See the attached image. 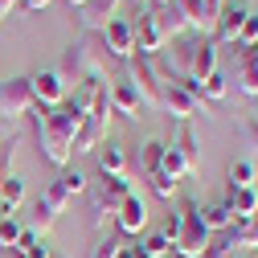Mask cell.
Returning a JSON list of instances; mask_svg holds the SVG:
<instances>
[{
  "label": "cell",
  "instance_id": "6da1fadb",
  "mask_svg": "<svg viewBox=\"0 0 258 258\" xmlns=\"http://www.w3.org/2000/svg\"><path fill=\"white\" fill-rule=\"evenodd\" d=\"M33 115V127H37V144L45 152V160L53 168H70V156H74V140L82 132V123L86 115H78L70 103H61V107H33L29 111Z\"/></svg>",
  "mask_w": 258,
  "mask_h": 258
},
{
  "label": "cell",
  "instance_id": "7a4b0ae2",
  "mask_svg": "<svg viewBox=\"0 0 258 258\" xmlns=\"http://www.w3.org/2000/svg\"><path fill=\"white\" fill-rule=\"evenodd\" d=\"M107 45H103V33H82L70 49H66V61H61V74H74L78 82H103L107 74Z\"/></svg>",
  "mask_w": 258,
  "mask_h": 258
},
{
  "label": "cell",
  "instance_id": "3957f363",
  "mask_svg": "<svg viewBox=\"0 0 258 258\" xmlns=\"http://www.w3.org/2000/svg\"><path fill=\"white\" fill-rule=\"evenodd\" d=\"M132 197V180L127 176H103L99 184L90 188V213H94V225H103L107 217L119 213V205Z\"/></svg>",
  "mask_w": 258,
  "mask_h": 258
},
{
  "label": "cell",
  "instance_id": "277c9868",
  "mask_svg": "<svg viewBox=\"0 0 258 258\" xmlns=\"http://www.w3.org/2000/svg\"><path fill=\"white\" fill-rule=\"evenodd\" d=\"M209 242H213V234L205 230V221H201V205L188 201V205H184V230H180V238L172 242V250H176L180 258H201V254L209 250Z\"/></svg>",
  "mask_w": 258,
  "mask_h": 258
},
{
  "label": "cell",
  "instance_id": "5b68a950",
  "mask_svg": "<svg viewBox=\"0 0 258 258\" xmlns=\"http://www.w3.org/2000/svg\"><path fill=\"white\" fill-rule=\"evenodd\" d=\"M123 78L140 90L144 111H160V90H164V82H160V74H156V66H152V57H132Z\"/></svg>",
  "mask_w": 258,
  "mask_h": 258
},
{
  "label": "cell",
  "instance_id": "8992f818",
  "mask_svg": "<svg viewBox=\"0 0 258 258\" xmlns=\"http://www.w3.org/2000/svg\"><path fill=\"white\" fill-rule=\"evenodd\" d=\"M33 107H37V99H33V86H29V78L0 82V123H17V119H25Z\"/></svg>",
  "mask_w": 258,
  "mask_h": 258
},
{
  "label": "cell",
  "instance_id": "52a82bcc",
  "mask_svg": "<svg viewBox=\"0 0 258 258\" xmlns=\"http://www.w3.org/2000/svg\"><path fill=\"white\" fill-rule=\"evenodd\" d=\"M132 29H136V49H140L144 57H156L160 49L168 45V33H164V25H160V13H156V9H144Z\"/></svg>",
  "mask_w": 258,
  "mask_h": 258
},
{
  "label": "cell",
  "instance_id": "ba28073f",
  "mask_svg": "<svg viewBox=\"0 0 258 258\" xmlns=\"http://www.w3.org/2000/svg\"><path fill=\"white\" fill-rule=\"evenodd\" d=\"M29 86H33L37 107H45V111L66 103V74H61V70H41V74L29 78Z\"/></svg>",
  "mask_w": 258,
  "mask_h": 258
},
{
  "label": "cell",
  "instance_id": "9c48e42d",
  "mask_svg": "<svg viewBox=\"0 0 258 258\" xmlns=\"http://www.w3.org/2000/svg\"><path fill=\"white\" fill-rule=\"evenodd\" d=\"M160 111H168V115H176L180 123H188L192 115H209V107L205 103H197V99H192V94L188 90H180L176 82H164V90H160Z\"/></svg>",
  "mask_w": 258,
  "mask_h": 258
},
{
  "label": "cell",
  "instance_id": "30bf717a",
  "mask_svg": "<svg viewBox=\"0 0 258 258\" xmlns=\"http://www.w3.org/2000/svg\"><path fill=\"white\" fill-rule=\"evenodd\" d=\"M103 45H107V53H111V57L132 61V57H136V29H132V21L115 17V21L103 29Z\"/></svg>",
  "mask_w": 258,
  "mask_h": 258
},
{
  "label": "cell",
  "instance_id": "8fae6325",
  "mask_svg": "<svg viewBox=\"0 0 258 258\" xmlns=\"http://www.w3.org/2000/svg\"><path fill=\"white\" fill-rule=\"evenodd\" d=\"M246 13H250V5H230V0H225V9H221L217 21H213V41H217V45H238V33H242V25H246Z\"/></svg>",
  "mask_w": 258,
  "mask_h": 258
},
{
  "label": "cell",
  "instance_id": "7c38bea8",
  "mask_svg": "<svg viewBox=\"0 0 258 258\" xmlns=\"http://www.w3.org/2000/svg\"><path fill=\"white\" fill-rule=\"evenodd\" d=\"M209 74H217V41L213 37H197L192 41V53H188V78L205 82Z\"/></svg>",
  "mask_w": 258,
  "mask_h": 258
},
{
  "label": "cell",
  "instance_id": "4fadbf2b",
  "mask_svg": "<svg viewBox=\"0 0 258 258\" xmlns=\"http://www.w3.org/2000/svg\"><path fill=\"white\" fill-rule=\"evenodd\" d=\"M123 0H86V5L78 9L82 13V33H103V29L115 21Z\"/></svg>",
  "mask_w": 258,
  "mask_h": 258
},
{
  "label": "cell",
  "instance_id": "5bb4252c",
  "mask_svg": "<svg viewBox=\"0 0 258 258\" xmlns=\"http://www.w3.org/2000/svg\"><path fill=\"white\" fill-rule=\"evenodd\" d=\"M107 99H111V107H115L119 115H127V119H140V111H144V99H140V90H136L132 82H127V78H115V82H111Z\"/></svg>",
  "mask_w": 258,
  "mask_h": 258
},
{
  "label": "cell",
  "instance_id": "9a60e30c",
  "mask_svg": "<svg viewBox=\"0 0 258 258\" xmlns=\"http://www.w3.org/2000/svg\"><path fill=\"white\" fill-rule=\"evenodd\" d=\"M225 205H230V213H234V230H246V225L258 217V192L254 188H234L230 197H225Z\"/></svg>",
  "mask_w": 258,
  "mask_h": 258
},
{
  "label": "cell",
  "instance_id": "2e32d148",
  "mask_svg": "<svg viewBox=\"0 0 258 258\" xmlns=\"http://www.w3.org/2000/svg\"><path fill=\"white\" fill-rule=\"evenodd\" d=\"M172 148L184 156L188 176H197V172H201V140H197V132H192V123H180V127H176V140H172Z\"/></svg>",
  "mask_w": 258,
  "mask_h": 258
},
{
  "label": "cell",
  "instance_id": "e0dca14e",
  "mask_svg": "<svg viewBox=\"0 0 258 258\" xmlns=\"http://www.w3.org/2000/svg\"><path fill=\"white\" fill-rule=\"evenodd\" d=\"M115 225H119L123 234H140L144 225H148V205H144V197H136V192H132V197H127V201L119 205Z\"/></svg>",
  "mask_w": 258,
  "mask_h": 258
},
{
  "label": "cell",
  "instance_id": "ac0fdd59",
  "mask_svg": "<svg viewBox=\"0 0 258 258\" xmlns=\"http://www.w3.org/2000/svg\"><path fill=\"white\" fill-rule=\"evenodd\" d=\"M201 221H205L209 234L234 230V213H230V205H225V201H217V205H201Z\"/></svg>",
  "mask_w": 258,
  "mask_h": 258
},
{
  "label": "cell",
  "instance_id": "d6986e66",
  "mask_svg": "<svg viewBox=\"0 0 258 258\" xmlns=\"http://www.w3.org/2000/svg\"><path fill=\"white\" fill-rule=\"evenodd\" d=\"M172 5L180 9V17H184V25H188V29H197V33H205V29H209L205 0H172Z\"/></svg>",
  "mask_w": 258,
  "mask_h": 258
},
{
  "label": "cell",
  "instance_id": "ffe728a7",
  "mask_svg": "<svg viewBox=\"0 0 258 258\" xmlns=\"http://www.w3.org/2000/svg\"><path fill=\"white\" fill-rule=\"evenodd\" d=\"M99 172H103V176H127V156H123L119 144H107V148H103V156H99Z\"/></svg>",
  "mask_w": 258,
  "mask_h": 258
},
{
  "label": "cell",
  "instance_id": "44dd1931",
  "mask_svg": "<svg viewBox=\"0 0 258 258\" xmlns=\"http://www.w3.org/2000/svg\"><path fill=\"white\" fill-rule=\"evenodd\" d=\"M17 250H21V258H53V246H49L37 230H25L21 242H17Z\"/></svg>",
  "mask_w": 258,
  "mask_h": 258
},
{
  "label": "cell",
  "instance_id": "7402d4cb",
  "mask_svg": "<svg viewBox=\"0 0 258 258\" xmlns=\"http://www.w3.org/2000/svg\"><path fill=\"white\" fill-rule=\"evenodd\" d=\"M225 184H230V192L234 188H254V164L250 160H234L230 172H225Z\"/></svg>",
  "mask_w": 258,
  "mask_h": 258
},
{
  "label": "cell",
  "instance_id": "603a6c76",
  "mask_svg": "<svg viewBox=\"0 0 258 258\" xmlns=\"http://www.w3.org/2000/svg\"><path fill=\"white\" fill-rule=\"evenodd\" d=\"M160 172H164V176H172V180L188 176V164H184V156H180L172 144H164V160H160Z\"/></svg>",
  "mask_w": 258,
  "mask_h": 258
},
{
  "label": "cell",
  "instance_id": "cb8c5ba5",
  "mask_svg": "<svg viewBox=\"0 0 258 258\" xmlns=\"http://www.w3.org/2000/svg\"><path fill=\"white\" fill-rule=\"evenodd\" d=\"M0 201L17 213V205L25 201V180L21 176H5V180H0Z\"/></svg>",
  "mask_w": 258,
  "mask_h": 258
},
{
  "label": "cell",
  "instance_id": "d4e9b609",
  "mask_svg": "<svg viewBox=\"0 0 258 258\" xmlns=\"http://www.w3.org/2000/svg\"><path fill=\"white\" fill-rule=\"evenodd\" d=\"M238 86H242V94L258 99V66H254L250 57H242V70H238Z\"/></svg>",
  "mask_w": 258,
  "mask_h": 258
},
{
  "label": "cell",
  "instance_id": "484cf974",
  "mask_svg": "<svg viewBox=\"0 0 258 258\" xmlns=\"http://www.w3.org/2000/svg\"><path fill=\"white\" fill-rule=\"evenodd\" d=\"M140 250H144V254H148V258H168V254H172V242H168V238H164V234H148V238H144V246H140Z\"/></svg>",
  "mask_w": 258,
  "mask_h": 258
},
{
  "label": "cell",
  "instance_id": "4316f807",
  "mask_svg": "<svg viewBox=\"0 0 258 258\" xmlns=\"http://www.w3.org/2000/svg\"><path fill=\"white\" fill-rule=\"evenodd\" d=\"M148 184H152L156 197H164V201H168V197H176V180H172V176H164L160 168H156V172H148Z\"/></svg>",
  "mask_w": 258,
  "mask_h": 258
},
{
  "label": "cell",
  "instance_id": "83f0119b",
  "mask_svg": "<svg viewBox=\"0 0 258 258\" xmlns=\"http://www.w3.org/2000/svg\"><path fill=\"white\" fill-rule=\"evenodd\" d=\"M201 94H205V103H221L225 99V74H209L201 82Z\"/></svg>",
  "mask_w": 258,
  "mask_h": 258
},
{
  "label": "cell",
  "instance_id": "f1b7e54d",
  "mask_svg": "<svg viewBox=\"0 0 258 258\" xmlns=\"http://www.w3.org/2000/svg\"><path fill=\"white\" fill-rule=\"evenodd\" d=\"M238 45H242V49H254V45H258V13H254V9L246 13V25H242V33H238Z\"/></svg>",
  "mask_w": 258,
  "mask_h": 258
},
{
  "label": "cell",
  "instance_id": "f546056e",
  "mask_svg": "<svg viewBox=\"0 0 258 258\" xmlns=\"http://www.w3.org/2000/svg\"><path fill=\"white\" fill-rule=\"evenodd\" d=\"M140 156H144V172H156V168H160V160H164V144H160V140H148Z\"/></svg>",
  "mask_w": 258,
  "mask_h": 258
},
{
  "label": "cell",
  "instance_id": "4dcf8cb0",
  "mask_svg": "<svg viewBox=\"0 0 258 258\" xmlns=\"http://www.w3.org/2000/svg\"><path fill=\"white\" fill-rule=\"evenodd\" d=\"M57 184L70 192V197H78V192H86V176L82 172H74V168H61V176H57Z\"/></svg>",
  "mask_w": 258,
  "mask_h": 258
},
{
  "label": "cell",
  "instance_id": "1f68e13d",
  "mask_svg": "<svg viewBox=\"0 0 258 258\" xmlns=\"http://www.w3.org/2000/svg\"><path fill=\"white\" fill-rule=\"evenodd\" d=\"M41 201H45V205H49L53 213H61V209H66V201H70V192H66V188H61V184L53 180V184H49V188L41 192Z\"/></svg>",
  "mask_w": 258,
  "mask_h": 258
},
{
  "label": "cell",
  "instance_id": "d6a6232c",
  "mask_svg": "<svg viewBox=\"0 0 258 258\" xmlns=\"http://www.w3.org/2000/svg\"><path fill=\"white\" fill-rule=\"evenodd\" d=\"M53 221H57V213H53V209H49V205L37 197V209H33V225H37V234H41V238L49 234V225H53Z\"/></svg>",
  "mask_w": 258,
  "mask_h": 258
},
{
  "label": "cell",
  "instance_id": "836d02e7",
  "mask_svg": "<svg viewBox=\"0 0 258 258\" xmlns=\"http://www.w3.org/2000/svg\"><path fill=\"white\" fill-rule=\"evenodd\" d=\"M119 238H99V242H94L90 246V258H119Z\"/></svg>",
  "mask_w": 258,
  "mask_h": 258
},
{
  "label": "cell",
  "instance_id": "e575fe53",
  "mask_svg": "<svg viewBox=\"0 0 258 258\" xmlns=\"http://www.w3.org/2000/svg\"><path fill=\"white\" fill-rule=\"evenodd\" d=\"M21 225H17V217H5V221H0V246H17L21 242Z\"/></svg>",
  "mask_w": 258,
  "mask_h": 258
},
{
  "label": "cell",
  "instance_id": "d590c367",
  "mask_svg": "<svg viewBox=\"0 0 258 258\" xmlns=\"http://www.w3.org/2000/svg\"><path fill=\"white\" fill-rule=\"evenodd\" d=\"M180 230H184V209L168 213V217H164V230H160V234H164L168 242H176V238H180Z\"/></svg>",
  "mask_w": 258,
  "mask_h": 258
},
{
  "label": "cell",
  "instance_id": "8d00e7d4",
  "mask_svg": "<svg viewBox=\"0 0 258 258\" xmlns=\"http://www.w3.org/2000/svg\"><path fill=\"white\" fill-rule=\"evenodd\" d=\"M13 160H17V140L0 144V176H13Z\"/></svg>",
  "mask_w": 258,
  "mask_h": 258
},
{
  "label": "cell",
  "instance_id": "74e56055",
  "mask_svg": "<svg viewBox=\"0 0 258 258\" xmlns=\"http://www.w3.org/2000/svg\"><path fill=\"white\" fill-rule=\"evenodd\" d=\"M238 246H250V250H258V217L246 225V230H238Z\"/></svg>",
  "mask_w": 258,
  "mask_h": 258
},
{
  "label": "cell",
  "instance_id": "f35d334b",
  "mask_svg": "<svg viewBox=\"0 0 258 258\" xmlns=\"http://www.w3.org/2000/svg\"><path fill=\"white\" fill-rule=\"evenodd\" d=\"M246 144L254 148V156H258V119H250L246 123Z\"/></svg>",
  "mask_w": 258,
  "mask_h": 258
},
{
  "label": "cell",
  "instance_id": "ab89813d",
  "mask_svg": "<svg viewBox=\"0 0 258 258\" xmlns=\"http://www.w3.org/2000/svg\"><path fill=\"white\" fill-rule=\"evenodd\" d=\"M225 9V0H205V17H209V25L217 21V13Z\"/></svg>",
  "mask_w": 258,
  "mask_h": 258
},
{
  "label": "cell",
  "instance_id": "60d3db41",
  "mask_svg": "<svg viewBox=\"0 0 258 258\" xmlns=\"http://www.w3.org/2000/svg\"><path fill=\"white\" fill-rule=\"evenodd\" d=\"M45 5H49V0H21V9H25V13H41Z\"/></svg>",
  "mask_w": 258,
  "mask_h": 258
},
{
  "label": "cell",
  "instance_id": "b9f144b4",
  "mask_svg": "<svg viewBox=\"0 0 258 258\" xmlns=\"http://www.w3.org/2000/svg\"><path fill=\"white\" fill-rule=\"evenodd\" d=\"M17 5H21V0H0V21H5V17H9Z\"/></svg>",
  "mask_w": 258,
  "mask_h": 258
},
{
  "label": "cell",
  "instance_id": "7bdbcfd3",
  "mask_svg": "<svg viewBox=\"0 0 258 258\" xmlns=\"http://www.w3.org/2000/svg\"><path fill=\"white\" fill-rule=\"evenodd\" d=\"M242 53H246V57L254 61V66H258V45H254V49H242Z\"/></svg>",
  "mask_w": 258,
  "mask_h": 258
},
{
  "label": "cell",
  "instance_id": "ee69618b",
  "mask_svg": "<svg viewBox=\"0 0 258 258\" xmlns=\"http://www.w3.org/2000/svg\"><path fill=\"white\" fill-rule=\"evenodd\" d=\"M5 217H13V209H9L5 201H0V221H5Z\"/></svg>",
  "mask_w": 258,
  "mask_h": 258
},
{
  "label": "cell",
  "instance_id": "f6af8a7d",
  "mask_svg": "<svg viewBox=\"0 0 258 258\" xmlns=\"http://www.w3.org/2000/svg\"><path fill=\"white\" fill-rule=\"evenodd\" d=\"M66 5H70V9H82V5H86V0H66Z\"/></svg>",
  "mask_w": 258,
  "mask_h": 258
},
{
  "label": "cell",
  "instance_id": "bcb514c9",
  "mask_svg": "<svg viewBox=\"0 0 258 258\" xmlns=\"http://www.w3.org/2000/svg\"><path fill=\"white\" fill-rule=\"evenodd\" d=\"M152 5H160V9H164V5H172V0H152Z\"/></svg>",
  "mask_w": 258,
  "mask_h": 258
},
{
  "label": "cell",
  "instance_id": "7dc6e473",
  "mask_svg": "<svg viewBox=\"0 0 258 258\" xmlns=\"http://www.w3.org/2000/svg\"><path fill=\"white\" fill-rule=\"evenodd\" d=\"M53 258H61V254H53Z\"/></svg>",
  "mask_w": 258,
  "mask_h": 258
}]
</instances>
